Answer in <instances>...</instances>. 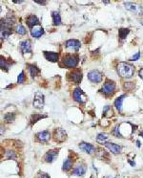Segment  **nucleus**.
Wrapping results in <instances>:
<instances>
[{"label": "nucleus", "mask_w": 143, "mask_h": 178, "mask_svg": "<svg viewBox=\"0 0 143 178\" xmlns=\"http://www.w3.org/2000/svg\"><path fill=\"white\" fill-rule=\"evenodd\" d=\"M117 73H118L119 76L122 78H129L134 76L135 68L134 66H132L129 63H126V62H120V63L117 65Z\"/></svg>", "instance_id": "f257e3e1"}, {"label": "nucleus", "mask_w": 143, "mask_h": 178, "mask_svg": "<svg viewBox=\"0 0 143 178\" xmlns=\"http://www.w3.org/2000/svg\"><path fill=\"white\" fill-rule=\"evenodd\" d=\"M78 63V57L76 56H72V55H68L63 57V64L66 67L69 68H74L76 67Z\"/></svg>", "instance_id": "f03ea898"}, {"label": "nucleus", "mask_w": 143, "mask_h": 178, "mask_svg": "<svg viewBox=\"0 0 143 178\" xmlns=\"http://www.w3.org/2000/svg\"><path fill=\"white\" fill-rule=\"evenodd\" d=\"M124 6L127 10H129L132 13H134L137 15H142L143 14V8L140 5H137L133 2H125Z\"/></svg>", "instance_id": "7ed1b4c3"}, {"label": "nucleus", "mask_w": 143, "mask_h": 178, "mask_svg": "<svg viewBox=\"0 0 143 178\" xmlns=\"http://www.w3.org/2000/svg\"><path fill=\"white\" fill-rule=\"evenodd\" d=\"M115 83L114 81H107L100 91L106 94V95H113L115 93Z\"/></svg>", "instance_id": "20e7f679"}, {"label": "nucleus", "mask_w": 143, "mask_h": 178, "mask_svg": "<svg viewBox=\"0 0 143 178\" xmlns=\"http://www.w3.org/2000/svg\"><path fill=\"white\" fill-rule=\"evenodd\" d=\"M33 106H34V107L37 108V109H41L44 106V95L41 92L35 93Z\"/></svg>", "instance_id": "39448f33"}, {"label": "nucleus", "mask_w": 143, "mask_h": 178, "mask_svg": "<svg viewBox=\"0 0 143 178\" xmlns=\"http://www.w3.org/2000/svg\"><path fill=\"white\" fill-rule=\"evenodd\" d=\"M74 99L75 102L79 103H85L87 102V97L82 91V89L80 88H75L74 91Z\"/></svg>", "instance_id": "423d86ee"}, {"label": "nucleus", "mask_w": 143, "mask_h": 178, "mask_svg": "<svg viewBox=\"0 0 143 178\" xmlns=\"http://www.w3.org/2000/svg\"><path fill=\"white\" fill-rule=\"evenodd\" d=\"M103 75L98 70H93L88 73V78L92 82H100L102 81Z\"/></svg>", "instance_id": "0eeeda50"}, {"label": "nucleus", "mask_w": 143, "mask_h": 178, "mask_svg": "<svg viewBox=\"0 0 143 178\" xmlns=\"http://www.w3.org/2000/svg\"><path fill=\"white\" fill-rule=\"evenodd\" d=\"M105 146L107 149H108L112 153L114 154H117V153H120L121 152V149H122V146L119 145H116L114 143H111V142H107L104 144Z\"/></svg>", "instance_id": "6e6552de"}, {"label": "nucleus", "mask_w": 143, "mask_h": 178, "mask_svg": "<svg viewBox=\"0 0 143 178\" xmlns=\"http://www.w3.org/2000/svg\"><path fill=\"white\" fill-rule=\"evenodd\" d=\"M66 48L74 51H78L80 48V41L76 39H69L66 41Z\"/></svg>", "instance_id": "1a4fd4ad"}, {"label": "nucleus", "mask_w": 143, "mask_h": 178, "mask_svg": "<svg viewBox=\"0 0 143 178\" xmlns=\"http://www.w3.org/2000/svg\"><path fill=\"white\" fill-rule=\"evenodd\" d=\"M66 136H67L66 135V132L62 128H57L54 130V137L57 142H63V141L66 139Z\"/></svg>", "instance_id": "9d476101"}, {"label": "nucleus", "mask_w": 143, "mask_h": 178, "mask_svg": "<svg viewBox=\"0 0 143 178\" xmlns=\"http://www.w3.org/2000/svg\"><path fill=\"white\" fill-rule=\"evenodd\" d=\"M58 156V150H50L45 154L44 159L47 163H52Z\"/></svg>", "instance_id": "9b49d317"}, {"label": "nucleus", "mask_w": 143, "mask_h": 178, "mask_svg": "<svg viewBox=\"0 0 143 178\" xmlns=\"http://www.w3.org/2000/svg\"><path fill=\"white\" fill-rule=\"evenodd\" d=\"M44 34V29L41 27V26H35V27H34L32 30H31V35H32L33 38H39L40 36H42Z\"/></svg>", "instance_id": "f8f14e48"}, {"label": "nucleus", "mask_w": 143, "mask_h": 178, "mask_svg": "<svg viewBox=\"0 0 143 178\" xmlns=\"http://www.w3.org/2000/svg\"><path fill=\"white\" fill-rule=\"evenodd\" d=\"M79 149H82L85 152L89 153V154H93L95 151V148L91 144H87V143H80L79 144Z\"/></svg>", "instance_id": "ddd939ff"}, {"label": "nucleus", "mask_w": 143, "mask_h": 178, "mask_svg": "<svg viewBox=\"0 0 143 178\" xmlns=\"http://www.w3.org/2000/svg\"><path fill=\"white\" fill-rule=\"evenodd\" d=\"M70 78L72 81H74L75 83H79L81 81V80H82V73H81L79 70L72 72L70 74Z\"/></svg>", "instance_id": "4468645a"}, {"label": "nucleus", "mask_w": 143, "mask_h": 178, "mask_svg": "<svg viewBox=\"0 0 143 178\" xmlns=\"http://www.w3.org/2000/svg\"><path fill=\"white\" fill-rule=\"evenodd\" d=\"M44 57H46V60L52 62H57L58 60V54L55 52H44Z\"/></svg>", "instance_id": "2eb2a0df"}, {"label": "nucleus", "mask_w": 143, "mask_h": 178, "mask_svg": "<svg viewBox=\"0 0 143 178\" xmlns=\"http://www.w3.org/2000/svg\"><path fill=\"white\" fill-rule=\"evenodd\" d=\"M20 49H21L23 54L32 53V45H31L30 40H25L20 44Z\"/></svg>", "instance_id": "dca6fc26"}, {"label": "nucleus", "mask_w": 143, "mask_h": 178, "mask_svg": "<svg viewBox=\"0 0 143 178\" xmlns=\"http://www.w3.org/2000/svg\"><path fill=\"white\" fill-rule=\"evenodd\" d=\"M27 24L31 29H33L34 27H35V26L39 25V20L36 17H35V15L32 14L27 18Z\"/></svg>", "instance_id": "f3484780"}, {"label": "nucleus", "mask_w": 143, "mask_h": 178, "mask_svg": "<svg viewBox=\"0 0 143 178\" xmlns=\"http://www.w3.org/2000/svg\"><path fill=\"white\" fill-rule=\"evenodd\" d=\"M85 173H86V167L84 165H78L73 170V172H72V174L78 175V176H83Z\"/></svg>", "instance_id": "a211bd4d"}, {"label": "nucleus", "mask_w": 143, "mask_h": 178, "mask_svg": "<svg viewBox=\"0 0 143 178\" xmlns=\"http://www.w3.org/2000/svg\"><path fill=\"white\" fill-rule=\"evenodd\" d=\"M36 136L40 142H48L50 139V132L48 130H44V131L39 132Z\"/></svg>", "instance_id": "6ab92c4d"}, {"label": "nucleus", "mask_w": 143, "mask_h": 178, "mask_svg": "<svg viewBox=\"0 0 143 178\" xmlns=\"http://www.w3.org/2000/svg\"><path fill=\"white\" fill-rule=\"evenodd\" d=\"M125 98H126V95H122V96L117 98L116 100L115 101V106L119 112L122 111V103H123V101H124Z\"/></svg>", "instance_id": "aec40b11"}, {"label": "nucleus", "mask_w": 143, "mask_h": 178, "mask_svg": "<svg viewBox=\"0 0 143 178\" xmlns=\"http://www.w3.org/2000/svg\"><path fill=\"white\" fill-rule=\"evenodd\" d=\"M28 67H29L30 74H31V76H32V78L36 77L39 74V73H40L39 68H37L36 66L34 65V64H28Z\"/></svg>", "instance_id": "412c9836"}, {"label": "nucleus", "mask_w": 143, "mask_h": 178, "mask_svg": "<svg viewBox=\"0 0 143 178\" xmlns=\"http://www.w3.org/2000/svg\"><path fill=\"white\" fill-rule=\"evenodd\" d=\"M52 17H53V22L54 25L55 26H59L61 25V17L58 12H53L52 13Z\"/></svg>", "instance_id": "4be33fe9"}, {"label": "nucleus", "mask_w": 143, "mask_h": 178, "mask_svg": "<svg viewBox=\"0 0 143 178\" xmlns=\"http://www.w3.org/2000/svg\"><path fill=\"white\" fill-rule=\"evenodd\" d=\"M72 167H73V161L71 160V158L69 157V158H67L65 161H64V163H63V167H62V169L63 170H70Z\"/></svg>", "instance_id": "5701e85b"}, {"label": "nucleus", "mask_w": 143, "mask_h": 178, "mask_svg": "<svg viewBox=\"0 0 143 178\" xmlns=\"http://www.w3.org/2000/svg\"><path fill=\"white\" fill-rule=\"evenodd\" d=\"M130 33V30L129 29H125V28H121L118 31V35L121 39H124L126 38V36L128 35V34Z\"/></svg>", "instance_id": "b1692460"}, {"label": "nucleus", "mask_w": 143, "mask_h": 178, "mask_svg": "<svg viewBox=\"0 0 143 178\" xmlns=\"http://www.w3.org/2000/svg\"><path fill=\"white\" fill-rule=\"evenodd\" d=\"M15 32H16L18 35H26L27 31H26V29L24 28V26H23V25L19 24V25H17V26H16V29H15Z\"/></svg>", "instance_id": "393cba45"}, {"label": "nucleus", "mask_w": 143, "mask_h": 178, "mask_svg": "<svg viewBox=\"0 0 143 178\" xmlns=\"http://www.w3.org/2000/svg\"><path fill=\"white\" fill-rule=\"evenodd\" d=\"M108 135H107L106 133H99L98 135V137H96V140H98V143H104L105 144V141L108 139Z\"/></svg>", "instance_id": "a878e982"}, {"label": "nucleus", "mask_w": 143, "mask_h": 178, "mask_svg": "<svg viewBox=\"0 0 143 178\" xmlns=\"http://www.w3.org/2000/svg\"><path fill=\"white\" fill-rule=\"evenodd\" d=\"M44 117H46V115H45V116H42V115H39V114H34L33 116H32V119H31V124H35V123L38 121V120L42 119Z\"/></svg>", "instance_id": "bb28decb"}, {"label": "nucleus", "mask_w": 143, "mask_h": 178, "mask_svg": "<svg viewBox=\"0 0 143 178\" xmlns=\"http://www.w3.org/2000/svg\"><path fill=\"white\" fill-rule=\"evenodd\" d=\"M15 119V115L13 113H7L6 115L4 116V120L5 121H7V122H12L13 121V120Z\"/></svg>", "instance_id": "cd10ccee"}, {"label": "nucleus", "mask_w": 143, "mask_h": 178, "mask_svg": "<svg viewBox=\"0 0 143 178\" xmlns=\"http://www.w3.org/2000/svg\"><path fill=\"white\" fill-rule=\"evenodd\" d=\"M0 66H1V69L5 71H8L10 68V64H7L6 60H3V57H1V60H0Z\"/></svg>", "instance_id": "c85d7f7f"}, {"label": "nucleus", "mask_w": 143, "mask_h": 178, "mask_svg": "<svg viewBox=\"0 0 143 178\" xmlns=\"http://www.w3.org/2000/svg\"><path fill=\"white\" fill-rule=\"evenodd\" d=\"M25 81H26V76H25V73L22 71V72L19 74L18 78H17V82H18V83H24Z\"/></svg>", "instance_id": "c756f323"}, {"label": "nucleus", "mask_w": 143, "mask_h": 178, "mask_svg": "<svg viewBox=\"0 0 143 178\" xmlns=\"http://www.w3.org/2000/svg\"><path fill=\"white\" fill-rule=\"evenodd\" d=\"M113 114V111H112V109L110 106H105L104 109H103V115L104 116H111V115Z\"/></svg>", "instance_id": "7c9ffc66"}, {"label": "nucleus", "mask_w": 143, "mask_h": 178, "mask_svg": "<svg viewBox=\"0 0 143 178\" xmlns=\"http://www.w3.org/2000/svg\"><path fill=\"white\" fill-rule=\"evenodd\" d=\"M113 134H114V135H115L116 137L123 138V137H122V135L120 134V132H119V125H116V127L114 128V130H113Z\"/></svg>", "instance_id": "2f4dec72"}, {"label": "nucleus", "mask_w": 143, "mask_h": 178, "mask_svg": "<svg viewBox=\"0 0 143 178\" xmlns=\"http://www.w3.org/2000/svg\"><path fill=\"white\" fill-rule=\"evenodd\" d=\"M139 57H140V53L139 52H137V53L136 54V55H134L133 56L131 59H130V61H136V60H139Z\"/></svg>", "instance_id": "473e14b6"}, {"label": "nucleus", "mask_w": 143, "mask_h": 178, "mask_svg": "<svg viewBox=\"0 0 143 178\" xmlns=\"http://www.w3.org/2000/svg\"><path fill=\"white\" fill-rule=\"evenodd\" d=\"M6 155H7L8 159H14L15 158V154H14V152H13V151H8Z\"/></svg>", "instance_id": "72a5a7b5"}, {"label": "nucleus", "mask_w": 143, "mask_h": 178, "mask_svg": "<svg viewBox=\"0 0 143 178\" xmlns=\"http://www.w3.org/2000/svg\"><path fill=\"white\" fill-rule=\"evenodd\" d=\"M139 77H140V78H142V80H143V68H142V69H140V70H139Z\"/></svg>", "instance_id": "f704fd0d"}, {"label": "nucleus", "mask_w": 143, "mask_h": 178, "mask_svg": "<svg viewBox=\"0 0 143 178\" xmlns=\"http://www.w3.org/2000/svg\"><path fill=\"white\" fill-rule=\"evenodd\" d=\"M38 178H50L48 174H41V175H39Z\"/></svg>", "instance_id": "c9c22d12"}, {"label": "nucleus", "mask_w": 143, "mask_h": 178, "mask_svg": "<svg viewBox=\"0 0 143 178\" xmlns=\"http://www.w3.org/2000/svg\"><path fill=\"white\" fill-rule=\"evenodd\" d=\"M35 2H36V3H38V4H41V5H45L46 3H47V2H46V1H35Z\"/></svg>", "instance_id": "e433bc0d"}, {"label": "nucleus", "mask_w": 143, "mask_h": 178, "mask_svg": "<svg viewBox=\"0 0 143 178\" xmlns=\"http://www.w3.org/2000/svg\"><path fill=\"white\" fill-rule=\"evenodd\" d=\"M140 23H141V24L143 25V19H141V20H140Z\"/></svg>", "instance_id": "4c0bfd02"}, {"label": "nucleus", "mask_w": 143, "mask_h": 178, "mask_svg": "<svg viewBox=\"0 0 143 178\" xmlns=\"http://www.w3.org/2000/svg\"><path fill=\"white\" fill-rule=\"evenodd\" d=\"M140 135H142V137H143V132H141V133H140Z\"/></svg>", "instance_id": "58836bf2"}, {"label": "nucleus", "mask_w": 143, "mask_h": 178, "mask_svg": "<svg viewBox=\"0 0 143 178\" xmlns=\"http://www.w3.org/2000/svg\"><path fill=\"white\" fill-rule=\"evenodd\" d=\"M91 178H93V177H91Z\"/></svg>", "instance_id": "ea45409f"}]
</instances>
